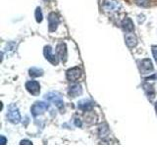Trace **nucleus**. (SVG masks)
I'll return each mask as SVG.
<instances>
[{
    "label": "nucleus",
    "instance_id": "f257e3e1",
    "mask_svg": "<svg viewBox=\"0 0 157 147\" xmlns=\"http://www.w3.org/2000/svg\"><path fill=\"white\" fill-rule=\"evenodd\" d=\"M45 97H46L47 100H49L50 102H53L54 105H56V107L59 108V109H62V108L64 107L63 99H62V97L59 93L50 92V93H48V94H46Z\"/></svg>",
    "mask_w": 157,
    "mask_h": 147
},
{
    "label": "nucleus",
    "instance_id": "f03ea898",
    "mask_svg": "<svg viewBox=\"0 0 157 147\" xmlns=\"http://www.w3.org/2000/svg\"><path fill=\"white\" fill-rule=\"evenodd\" d=\"M48 109V104L45 102H36L32 106V114L33 116H38L42 114L43 112H45Z\"/></svg>",
    "mask_w": 157,
    "mask_h": 147
},
{
    "label": "nucleus",
    "instance_id": "7ed1b4c3",
    "mask_svg": "<svg viewBox=\"0 0 157 147\" xmlns=\"http://www.w3.org/2000/svg\"><path fill=\"white\" fill-rule=\"evenodd\" d=\"M82 76V70L78 67L72 68L70 70H68L66 73V77L68 78V81H76Z\"/></svg>",
    "mask_w": 157,
    "mask_h": 147
},
{
    "label": "nucleus",
    "instance_id": "20e7f679",
    "mask_svg": "<svg viewBox=\"0 0 157 147\" xmlns=\"http://www.w3.org/2000/svg\"><path fill=\"white\" fill-rule=\"evenodd\" d=\"M7 118L10 122L13 123V124H18L20 120H21V116H20V113H19L18 109L13 105L10 107L9 112L7 114Z\"/></svg>",
    "mask_w": 157,
    "mask_h": 147
},
{
    "label": "nucleus",
    "instance_id": "39448f33",
    "mask_svg": "<svg viewBox=\"0 0 157 147\" xmlns=\"http://www.w3.org/2000/svg\"><path fill=\"white\" fill-rule=\"evenodd\" d=\"M27 90L33 95H37L40 92V85L36 81H29L26 83Z\"/></svg>",
    "mask_w": 157,
    "mask_h": 147
},
{
    "label": "nucleus",
    "instance_id": "423d86ee",
    "mask_svg": "<svg viewBox=\"0 0 157 147\" xmlns=\"http://www.w3.org/2000/svg\"><path fill=\"white\" fill-rule=\"evenodd\" d=\"M43 53H44V56H45V58L47 59V60L52 63L53 65H57L58 62H59V57L54 55V54L52 53V49L50 46H45L44 47V50H43Z\"/></svg>",
    "mask_w": 157,
    "mask_h": 147
},
{
    "label": "nucleus",
    "instance_id": "0eeeda50",
    "mask_svg": "<svg viewBox=\"0 0 157 147\" xmlns=\"http://www.w3.org/2000/svg\"><path fill=\"white\" fill-rule=\"evenodd\" d=\"M48 23H49V31L50 32H55L57 29V27L59 24V18L56 13H50L48 16Z\"/></svg>",
    "mask_w": 157,
    "mask_h": 147
},
{
    "label": "nucleus",
    "instance_id": "6e6552de",
    "mask_svg": "<svg viewBox=\"0 0 157 147\" xmlns=\"http://www.w3.org/2000/svg\"><path fill=\"white\" fill-rule=\"evenodd\" d=\"M56 52H57V56L60 58L63 62H66V60H67V47L65 45V43L58 44L57 47H56Z\"/></svg>",
    "mask_w": 157,
    "mask_h": 147
},
{
    "label": "nucleus",
    "instance_id": "1a4fd4ad",
    "mask_svg": "<svg viewBox=\"0 0 157 147\" xmlns=\"http://www.w3.org/2000/svg\"><path fill=\"white\" fill-rule=\"evenodd\" d=\"M125 40H126V44L128 46H129L130 48H132L135 47L136 44H137V40H136V37L134 33L132 32H128L126 33L125 36Z\"/></svg>",
    "mask_w": 157,
    "mask_h": 147
},
{
    "label": "nucleus",
    "instance_id": "9d476101",
    "mask_svg": "<svg viewBox=\"0 0 157 147\" xmlns=\"http://www.w3.org/2000/svg\"><path fill=\"white\" fill-rule=\"evenodd\" d=\"M122 28L123 29H124L125 32H132V31H134V23H132V21L130 19V18H125L124 20L122 21Z\"/></svg>",
    "mask_w": 157,
    "mask_h": 147
},
{
    "label": "nucleus",
    "instance_id": "9b49d317",
    "mask_svg": "<svg viewBox=\"0 0 157 147\" xmlns=\"http://www.w3.org/2000/svg\"><path fill=\"white\" fill-rule=\"evenodd\" d=\"M141 72L145 74L153 71V66H152V62L149 60V59H144V60L141 61Z\"/></svg>",
    "mask_w": 157,
    "mask_h": 147
},
{
    "label": "nucleus",
    "instance_id": "f8f14e48",
    "mask_svg": "<svg viewBox=\"0 0 157 147\" xmlns=\"http://www.w3.org/2000/svg\"><path fill=\"white\" fill-rule=\"evenodd\" d=\"M82 92V86L78 85H75L70 87V89H69V95L71 97H77L78 95H81Z\"/></svg>",
    "mask_w": 157,
    "mask_h": 147
},
{
    "label": "nucleus",
    "instance_id": "ddd939ff",
    "mask_svg": "<svg viewBox=\"0 0 157 147\" xmlns=\"http://www.w3.org/2000/svg\"><path fill=\"white\" fill-rule=\"evenodd\" d=\"M78 107L80 108L81 110L86 112V111H90V110L92 109V103L90 102V101H86V100H82V101H81L80 103H78Z\"/></svg>",
    "mask_w": 157,
    "mask_h": 147
},
{
    "label": "nucleus",
    "instance_id": "4468645a",
    "mask_svg": "<svg viewBox=\"0 0 157 147\" xmlns=\"http://www.w3.org/2000/svg\"><path fill=\"white\" fill-rule=\"evenodd\" d=\"M103 7H104L106 10H111V11H113V10H115L119 7V4L115 1H113V0H108V1L104 2Z\"/></svg>",
    "mask_w": 157,
    "mask_h": 147
},
{
    "label": "nucleus",
    "instance_id": "2eb2a0df",
    "mask_svg": "<svg viewBox=\"0 0 157 147\" xmlns=\"http://www.w3.org/2000/svg\"><path fill=\"white\" fill-rule=\"evenodd\" d=\"M42 70L40 69H37V68H32L31 70H29V76L33 77H40L42 76Z\"/></svg>",
    "mask_w": 157,
    "mask_h": 147
},
{
    "label": "nucleus",
    "instance_id": "dca6fc26",
    "mask_svg": "<svg viewBox=\"0 0 157 147\" xmlns=\"http://www.w3.org/2000/svg\"><path fill=\"white\" fill-rule=\"evenodd\" d=\"M144 90L146 91V94L148 95V97L149 96H150V98L154 97L155 91L153 89V87H152V85H144Z\"/></svg>",
    "mask_w": 157,
    "mask_h": 147
},
{
    "label": "nucleus",
    "instance_id": "f3484780",
    "mask_svg": "<svg viewBox=\"0 0 157 147\" xmlns=\"http://www.w3.org/2000/svg\"><path fill=\"white\" fill-rule=\"evenodd\" d=\"M42 12H41V9L40 8H36V22L37 23H41L42 21Z\"/></svg>",
    "mask_w": 157,
    "mask_h": 147
},
{
    "label": "nucleus",
    "instance_id": "a211bd4d",
    "mask_svg": "<svg viewBox=\"0 0 157 147\" xmlns=\"http://www.w3.org/2000/svg\"><path fill=\"white\" fill-rule=\"evenodd\" d=\"M151 50H152V53H153V57H154V60L157 62V46H152L151 47Z\"/></svg>",
    "mask_w": 157,
    "mask_h": 147
},
{
    "label": "nucleus",
    "instance_id": "6ab92c4d",
    "mask_svg": "<svg viewBox=\"0 0 157 147\" xmlns=\"http://www.w3.org/2000/svg\"><path fill=\"white\" fill-rule=\"evenodd\" d=\"M21 145H24V144H28V145H31V144H33L32 143V141H29V140H22L21 141V143H20Z\"/></svg>",
    "mask_w": 157,
    "mask_h": 147
},
{
    "label": "nucleus",
    "instance_id": "aec40b11",
    "mask_svg": "<svg viewBox=\"0 0 157 147\" xmlns=\"http://www.w3.org/2000/svg\"><path fill=\"white\" fill-rule=\"evenodd\" d=\"M75 125H76L77 126H82V121L77 118V119L75 120Z\"/></svg>",
    "mask_w": 157,
    "mask_h": 147
},
{
    "label": "nucleus",
    "instance_id": "412c9836",
    "mask_svg": "<svg viewBox=\"0 0 157 147\" xmlns=\"http://www.w3.org/2000/svg\"><path fill=\"white\" fill-rule=\"evenodd\" d=\"M0 138H1V142H0V143H1L2 145H4L5 143H6V138H5L3 135H1V137H0Z\"/></svg>",
    "mask_w": 157,
    "mask_h": 147
},
{
    "label": "nucleus",
    "instance_id": "4be33fe9",
    "mask_svg": "<svg viewBox=\"0 0 157 147\" xmlns=\"http://www.w3.org/2000/svg\"><path fill=\"white\" fill-rule=\"evenodd\" d=\"M155 110H156V114H157V101L155 103Z\"/></svg>",
    "mask_w": 157,
    "mask_h": 147
}]
</instances>
